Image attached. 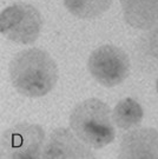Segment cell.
<instances>
[{"label":"cell","instance_id":"cell-1","mask_svg":"<svg viewBox=\"0 0 158 159\" xmlns=\"http://www.w3.org/2000/svg\"><path fill=\"white\" fill-rule=\"evenodd\" d=\"M10 79L20 94L30 98L44 97L58 81V66L49 52L32 47L18 52L8 66Z\"/></svg>","mask_w":158,"mask_h":159},{"label":"cell","instance_id":"cell-2","mask_svg":"<svg viewBox=\"0 0 158 159\" xmlns=\"http://www.w3.org/2000/svg\"><path fill=\"white\" fill-rule=\"evenodd\" d=\"M111 108L97 98L78 102L70 114V127L83 143L93 148L111 144L116 137Z\"/></svg>","mask_w":158,"mask_h":159},{"label":"cell","instance_id":"cell-3","mask_svg":"<svg viewBox=\"0 0 158 159\" xmlns=\"http://www.w3.org/2000/svg\"><path fill=\"white\" fill-rule=\"evenodd\" d=\"M41 29V14L31 4L16 2L7 6L0 13L1 34L16 44H33L39 38Z\"/></svg>","mask_w":158,"mask_h":159},{"label":"cell","instance_id":"cell-4","mask_svg":"<svg viewBox=\"0 0 158 159\" xmlns=\"http://www.w3.org/2000/svg\"><path fill=\"white\" fill-rule=\"evenodd\" d=\"M87 68L93 79L105 87L122 84L130 74L129 56L114 45H103L91 52Z\"/></svg>","mask_w":158,"mask_h":159},{"label":"cell","instance_id":"cell-5","mask_svg":"<svg viewBox=\"0 0 158 159\" xmlns=\"http://www.w3.org/2000/svg\"><path fill=\"white\" fill-rule=\"evenodd\" d=\"M45 132L37 124L20 123L1 136V154L11 159H35L41 157Z\"/></svg>","mask_w":158,"mask_h":159},{"label":"cell","instance_id":"cell-6","mask_svg":"<svg viewBox=\"0 0 158 159\" xmlns=\"http://www.w3.org/2000/svg\"><path fill=\"white\" fill-rule=\"evenodd\" d=\"M95 153L87 148L73 131L59 127L51 132L41 152L45 159H81L93 158Z\"/></svg>","mask_w":158,"mask_h":159},{"label":"cell","instance_id":"cell-7","mask_svg":"<svg viewBox=\"0 0 158 159\" xmlns=\"http://www.w3.org/2000/svg\"><path fill=\"white\" fill-rule=\"evenodd\" d=\"M119 158L158 159V131L151 127L129 131L122 138Z\"/></svg>","mask_w":158,"mask_h":159},{"label":"cell","instance_id":"cell-8","mask_svg":"<svg viewBox=\"0 0 158 159\" xmlns=\"http://www.w3.org/2000/svg\"><path fill=\"white\" fill-rule=\"evenodd\" d=\"M124 20L130 26L147 31L158 27V0H120Z\"/></svg>","mask_w":158,"mask_h":159},{"label":"cell","instance_id":"cell-9","mask_svg":"<svg viewBox=\"0 0 158 159\" xmlns=\"http://www.w3.org/2000/svg\"><path fill=\"white\" fill-rule=\"evenodd\" d=\"M113 121L122 130H130L139 125L144 117V110L133 98H125L113 108Z\"/></svg>","mask_w":158,"mask_h":159},{"label":"cell","instance_id":"cell-10","mask_svg":"<svg viewBox=\"0 0 158 159\" xmlns=\"http://www.w3.org/2000/svg\"><path fill=\"white\" fill-rule=\"evenodd\" d=\"M72 16L79 19H95L110 8L112 0H63Z\"/></svg>","mask_w":158,"mask_h":159},{"label":"cell","instance_id":"cell-11","mask_svg":"<svg viewBox=\"0 0 158 159\" xmlns=\"http://www.w3.org/2000/svg\"><path fill=\"white\" fill-rule=\"evenodd\" d=\"M139 54L149 63L156 61L158 64V30L153 29L151 32L143 35L138 43Z\"/></svg>","mask_w":158,"mask_h":159},{"label":"cell","instance_id":"cell-12","mask_svg":"<svg viewBox=\"0 0 158 159\" xmlns=\"http://www.w3.org/2000/svg\"><path fill=\"white\" fill-rule=\"evenodd\" d=\"M156 89H157V92H158V79H157V81H156Z\"/></svg>","mask_w":158,"mask_h":159}]
</instances>
